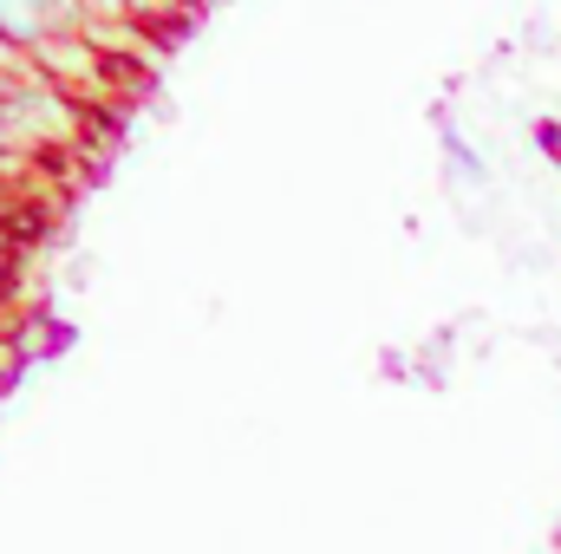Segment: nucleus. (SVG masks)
<instances>
[{
    "instance_id": "nucleus-1",
    "label": "nucleus",
    "mask_w": 561,
    "mask_h": 554,
    "mask_svg": "<svg viewBox=\"0 0 561 554\" xmlns=\"http://www.w3.org/2000/svg\"><path fill=\"white\" fill-rule=\"evenodd\" d=\"M72 33H92L85 0H0V39L20 59H33L46 39H72Z\"/></svg>"
},
{
    "instance_id": "nucleus-2",
    "label": "nucleus",
    "mask_w": 561,
    "mask_h": 554,
    "mask_svg": "<svg viewBox=\"0 0 561 554\" xmlns=\"http://www.w3.org/2000/svg\"><path fill=\"white\" fill-rule=\"evenodd\" d=\"M7 118H13L20 150H39V143L72 138V105H66V92L46 85L39 72H13V79H7Z\"/></svg>"
},
{
    "instance_id": "nucleus-3",
    "label": "nucleus",
    "mask_w": 561,
    "mask_h": 554,
    "mask_svg": "<svg viewBox=\"0 0 561 554\" xmlns=\"http://www.w3.org/2000/svg\"><path fill=\"white\" fill-rule=\"evenodd\" d=\"M437 150H444V170H450V183H457V189H490V157L463 138L450 118L437 125Z\"/></svg>"
},
{
    "instance_id": "nucleus-4",
    "label": "nucleus",
    "mask_w": 561,
    "mask_h": 554,
    "mask_svg": "<svg viewBox=\"0 0 561 554\" xmlns=\"http://www.w3.org/2000/svg\"><path fill=\"white\" fill-rule=\"evenodd\" d=\"M85 7H92V13H112V20H138V26L183 13V0H85Z\"/></svg>"
},
{
    "instance_id": "nucleus-5",
    "label": "nucleus",
    "mask_w": 561,
    "mask_h": 554,
    "mask_svg": "<svg viewBox=\"0 0 561 554\" xmlns=\"http://www.w3.org/2000/svg\"><path fill=\"white\" fill-rule=\"evenodd\" d=\"M20 157V138H13V118H7V79H0V170Z\"/></svg>"
},
{
    "instance_id": "nucleus-6",
    "label": "nucleus",
    "mask_w": 561,
    "mask_h": 554,
    "mask_svg": "<svg viewBox=\"0 0 561 554\" xmlns=\"http://www.w3.org/2000/svg\"><path fill=\"white\" fill-rule=\"evenodd\" d=\"M536 150H549L561 163V118H542V125H536Z\"/></svg>"
},
{
    "instance_id": "nucleus-7",
    "label": "nucleus",
    "mask_w": 561,
    "mask_h": 554,
    "mask_svg": "<svg viewBox=\"0 0 561 554\" xmlns=\"http://www.w3.org/2000/svg\"><path fill=\"white\" fill-rule=\"evenodd\" d=\"M13 72H26V59H20V53H13V46L0 39V79H13Z\"/></svg>"
},
{
    "instance_id": "nucleus-8",
    "label": "nucleus",
    "mask_w": 561,
    "mask_h": 554,
    "mask_svg": "<svg viewBox=\"0 0 561 554\" xmlns=\"http://www.w3.org/2000/svg\"><path fill=\"white\" fill-rule=\"evenodd\" d=\"M0 268H7V249H0Z\"/></svg>"
}]
</instances>
